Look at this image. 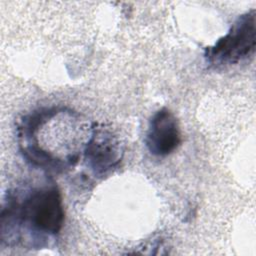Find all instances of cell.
<instances>
[{
  "label": "cell",
  "instance_id": "cell-1",
  "mask_svg": "<svg viewBox=\"0 0 256 256\" xmlns=\"http://www.w3.org/2000/svg\"><path fill=\"white\" fill-rule=\"evenodd\" d=\"M2 214L16 230L26 224L30 230L42 235H57L65 219L61 193L53 184L32 189L22 200L9 192Z\"/></svg>",
  "mask_w": 256,
  "mask_h": 256
},
{
  "label": "cell",
  "instance_id": "cell-2",
  "mask_svg": "<svg viewBox=\"0 0 256 256\" xmlns=\"http://www.w3.org/2000/svg\"><path fill=\"white\" fill-rule=\"evenodd\" d=\"M256 48V14L251 9L240 15L228 32L207 47L204 58L209 67L219 69L253 57Z\"/></svg>",
  "mask_w": 256,
  "mask_h": 256
},
{
  "label": "cell",
  "instance_id": "cell-3",
  "mask_svg": "<svg viewBox=\"0 0 256 256\" xmlns=\"http://www.w3.org/2000/svg\"><path fill=\"white\" fill-rule=\"evenodd\" d=\"M83 154L93 174L104 177L118 168L123 158V149L120 140L110 129L95 125L85 142Z\"/></svg>",
  "mask_w": 256,
  "mask_h": 256
},
{
  "label": "cell",
  "instance_id": "cell-4",
  "mask_svg": "<svg viewBox=\"0 0 256 256\" xmlns=\"http://www.w3.org/2000/svg\"><path fill=\"white\" fill-rule=\"evenodd\" d=\"M181 143V132L176 116L167 108H161L151 117L145 137L148 151L159 157L174 152Z\"/></svg>",
  "mask_w": 256,
  "mask_h": 256
}]
</instances>
